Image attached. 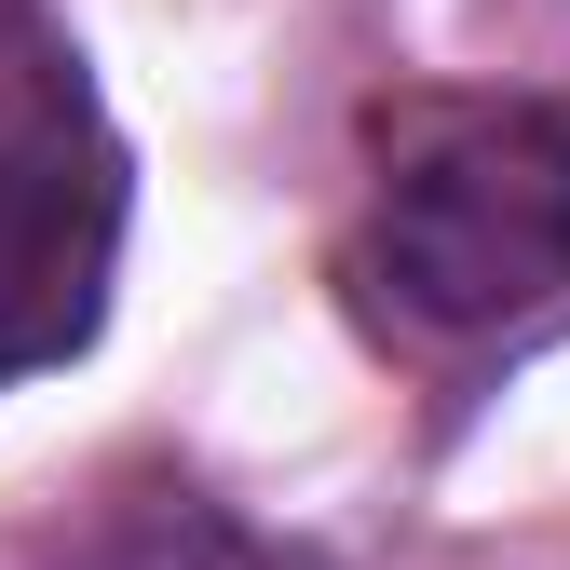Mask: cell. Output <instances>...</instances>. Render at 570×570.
<instances>
[{
    "mask_svg": "<svg viewBox=\"0 0 570 570\" xmlns=\"http://www.w3.org/2000/svg\"><path fill=\"white\" fill-rule=\"evenodd\" d=\"M367 285L435 340L570 299V109H435L367 204Z\"/></svg>",
    "mask_w": 570,
    "mask_h": 570,
    "instance_id": "cell-1",
    "label": "cell"
},
{
    "mask_svg": "<svg viewBox=\"0 0 570 570\" xmlns=\"http://www.w3.org/2000/svg\"><path fill=\"white\" fill-rule=\"evenodd\" d=\"M122 258V150L55 14L0 0V381L68 367L109 313Z\"/></svg>",
    "mask_w": 570,
    "mask_h": 570,
    "instance_id": "cell-2",
    "label": "cell"
},
{
    "mask_svg": "<svg viewBox=\"0 0 570 570\" xmlns=\"http://www.w3.org/2000/svg\"><path fill=\"white\" fill-rule=\"evenodd\" d=\"M82 570H299V557H272V543H245L232 517H204V503H150V517H122Z\"/></svg>",
    "mask_w": 570,
    "mask_h": 570,
    "instance_id": "cell-3",
    "label": "cell"
}]
</instances>
